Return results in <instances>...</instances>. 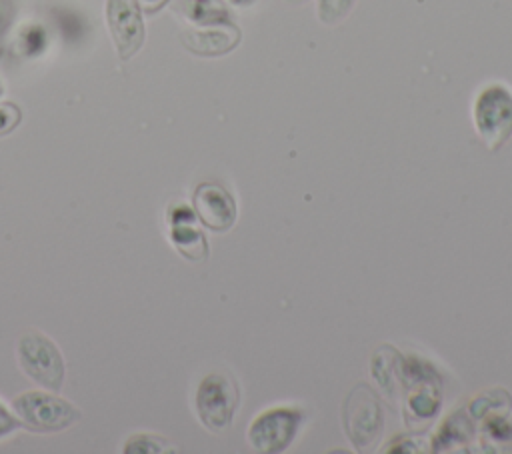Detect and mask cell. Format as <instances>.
Returning <instances> with one entry per match:
<instances>
[{"label":"cell","instance_id":"obj_1","mask_svg":"<svg viewBox=\"0 0 512 454\" xmlns=\"http://www.w3.org/2000/svg\"><path fill=\"white\" fill-rule=\"evenodd\" d=\"M474 124L488 146L500 150L512 136V92L504 84L482 88L474 102Z\"/></svg>","mask_w":512,"mask_h":454},{"label":"cell","instance_id":"obj_2","mask_svg":"<svg viewBox=\"0 0 512 454\" xmlns=\"http://www.w3.org/2000/svg\"><path fill=\"white\" fill-rule=\"evenodd\" d=\"M12 406L22 426L34 432H58L80 418L78 408L68 400L44 392H24Z\"/></svg>","mask_w":512,"mask_h":454},{"label":"cell","instance_id":"obj_3","mask_svg":"<svg viewBox=\"0 0 512 454\" xmlns=\"http://www.w3.org/2000/svg\"><path fill=\"white\" fill-rule=\"evenodd\" d=\"M22 370L48 390L58 392L64 382V360L56 344L40 332H26L18 340Z\"/></svg>","mask_w":512,"mask_h":454},{"label":"cell","instance_id":"obj_4","mask_svg":"<svg viewBox=\"0 0 512 454\" xmlns=\"http://www.w3.org/2000/svg\"><path fill=\"white\" fill-rule=\"evenodd\" d=\"M240 394L234 380L224 374H208L196 390V410L206 428L224 430L236 412Z\"/></svg>","mask_w":512,"mask_h":454},{"label":"cell","instance_id":"obj_5","mask_svg":"<svg viewBox=\"0 0 512 454\" xmlns=\"http://www.w3.org/2000/svg\"><path fill=\"white\" fill-rule=\"evenodd\" d=\"M300 422L302 412L296 408H270L252 420L248 442L258 452H282L296 438Z\"/></svg>","mask_w":512,"mask_h":454},{"label":"cell","instance_id":"obj_6","mask_svg":"<svg viewBox=\"0 0 512 454\" xmlns=\"http://www.w3.org/2000/svg\"><path fill=\"white\" fill-rule=\"evenodd\" d=\"M106 24L120 60H130L144 44L146 28L136 0H106Z\"/></svg>","mask_w":512,"mask_h":454},{"label":"cell","instance_id":"obj_7","mask_svg":"<svg viewBox=\"0 0 512 454\" xmlns=\"http://www.w3.org/2000/svg\"><path fill=\"white\" fill-rule=\"evenodd\" d=\"M346 428L356 446H370L382 432V410L366 386H358L346 402Z\"/></svg>","mask_w":512,"mask_h":454},{"label":"cell","instance_id":"obj_8","mask_svg":"<svg viewBox=\"0 0 512 454\" xmlns=\"http://www.w3.org/2000/svg\"><path fill=\"white\" fill-rule=\"evenodd\" d=\"M196 218L214 232H224L236 222V202L228 190L204 182L194 190Z\"/></svg>","mask_w":512,"mask_h":454},{"label":"cell","instance_id":"obj_9","mask_svg":"<svg viewBox=\"0 0 512 454\" xmlns=\"http://www.w3.org/2000/svg\"><path fill=\"white\" fill-rule=\"evenodd\" d=\"M182 44L200 56H218L232 50L240 34L234 26L228 28H200V30H186L180 34Z\"/></svg>","mask_w":512,"mask_h":454},{"label":"cell","instance_id":"obj_10","mask_svg":"<svg viewBox=\"0 0 512 454\" xmlns=\"http://www.w3.org/2000/svg\"><path fill=\"white\" fill-rule=\"evenodd\" d=\"M170 242L188 260H204L208 256V242L204 234L194 226V222L172 224Z\"/></svg>","mask_w":512,"mask_h":454},{"label":"cell","instance_id":"obj_11","mask_svg":"<svg viewBox=\"0 0 512 454\" xmlns=\"http://www.w3.org/2000/svg\"><path fill=\"white\" fill-rule=\"evenodd\" d=\"M176 10L194 24H216L226 16L216 0H176Z\"/></svg>","mask_w":512,"mask_h":454},{"label":"cell","instance_id":"obj_12","mask_svg":"<svg viewBox=\"0 0 512 454\" xmlns=\"http://www.w3.org/2000/svg\"><path fill=\"white\" fill-rule=\"evenodd\" d=\"M16 50L24 58H36L48 48V30L42 24L28 22L16 34Z\"/></svg>","mask_w":512,"mask_h":454},{"label":"cell","instance_id":"obj_13","mask_svg":"<svg viewBox=\"0 0 512 454\" xmlns=\"http://www.w3.org/2000/svg\"><path fill=\"white\" fill-rule=\"evenodd\" d=\"M54 20H56V26L62 32V36H66L68 40H78L86 30L82 14L68 10V8H56Z\"/></svg>","mask_w":512,"mask_h":454},{"label":"cell","instance_id":"obj_14","mask_svg":"<svg viewBox=\"0 0 512 454\" xmlns=\"http://www.w3.org/2000/svg\"><path fill=\"white\" fill-rule=\"evenodd\" d=\"M356 0H318V18L324 24H338L344 20Z\"/></svg>","mask_w":512,"mask_h":454},{"label":"cell","instance_id":"obj_15","mask_svg":"<svg viewBox=\"0 0 512 454\" xmlns=\"http://www.w3.org/2000/svg\"><path fill=\"white\" fill-rule=\"evenodd\" d=\"M168 442L158 438V436H150V434H136L132 436L126 446H124V452H168L170 448L166 446Z\"/></svg>","mask_w":512,"mask_h":454},{"label":"cell","instance_id":"obj_16","mask_svg":"<svg viewBox=\"0 0 512 454\" xmlns=\"http://www.w3.org/2000/svg\"><path fill=\"white\" fill-rule=\"evenodd\" d=\"M20 118H22V114L16 104L0 102V136L12 132L18 126Z\"/></svg>","mask_w":512,"mask_h":454},{"label":"cell","instance_id":"obj_17","mask_svg":"<svg viewBox=\"0 0 512 454\" xmlns=\"http://www.w3.org/2000/svg\"><path fill=\"white\" fill-rule=\"evenodd\" d=\"M170 224H184V222H196V212L186 204H174L168 210Z\"/></svg>","mask_w":512,"mask_h":454},{"label":"cell","instance_id":"obj_18","mask_svg":"<svg viewBox=\"0 0 512 454\" xmlns=\"http://www.w3.org/2000/svg\"><path fill=\"white\" fill-rule=\"evenodd\" d=\"M20 426H22L20 418H14V416L0 404V436H6V434H10L12 430H16V428H20Z\"/></svg>","mask_w":512,"mask_h":454},{"label":"cell","instance_id":"obj_19","mask_svg":"<svg viewBox=\"0 0 512 454\" xmlns=\"http://www.w3.org/2000/svg\"><path fill=\"white\" fill-rule=\"evenodd\" d=\"M136 2H138V6H140L142 12L154 14V12H158L168 0H136Z\"/></svg>","mask_w":512,"mask_h":454},{"label":"cell","instance_id":"obj_20","mask_svg":"<svg viewBox=\"0 0 512 454\" xmlns=\"http://www.w3.org/2000/svg\"><path fill=\"white\" fill-rule=\"evenodd\" d=\"M10 18H12V2L10 0H0V30L6 28Z\"/></svg>","mask_w":512,"mask_h":454},{"label":"cell","instance_id":"obj_21","mask_svg":"<svg viewBox=\"0 0 512 454\" xmlns=\"http://www.w3.org/2000/svg\"><path fill=\"white\" fill-rule=\"evenodd\" d=\"M288 2H306V0H288Z\"/></svg>","mask_w":512,"mask_h":454},{"label":"cell","instance_id":"obj_22","mask_svg":"<svg viewBox=\"0 0 512 454\" xmlns=\"http://www.w3.org/2000/svg\"><path fill=\"white\" fill-rule=\"evenodd\" d=\"M0 92H2V86H0Z\"/></svg>","mask_w":512,"mask_h":454}]
</instances>
